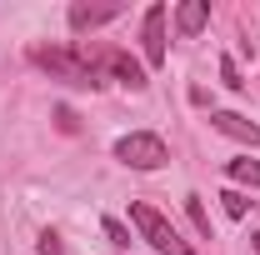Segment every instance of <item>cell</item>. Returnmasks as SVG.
<instances>
[{
  "label": "cell",
  "mask_w": 260,
  "mask_h": 255,
  "mask_svg": "<svg viewBox=\"0 0 260 255\" xmlns=\"http://www.w3.org/2000/svg\"><path fill=\"white\" fill-rule=\"evenodd\" d=\"M250 250H255V255H260V230H255V235H250Z\"/></svg>",
  "instance_id": "cell-15"
},
{
  "label": "cell",
  "mask_w": 260,
  "mask_h": 255,
  "mask_svg": "<svg viewBox=\"0 0 260 255\" xmlns=\"http://www.w3.org/2000/svg\"><path fill=\"white\" fill-rule=\"evenodd\" d=\"M115 15H120V5H85V0H80V5H70V30H100V25H105V20H115Z\"/></svg>",
  "instance_id": "cell-7"
},
{
  "label": "cell",
  "mask_w": 260,
  "mask_h": 255,
  "mask_svg": "<svg viewBox=\"0 0 260 255\" xmlns=\"http://www.w3.org/2000/svg\"><path fill=\"white\" fill-rule=\"evenodd\" d=\"M220 80H225L230 90H240V85H245V80H240V70H235V60H230V55H225V60H220Z\"/></svg>",
  "instance_id": "cell-12"
},
{
  "label": "cell",
  "mask_w": 260,
  "mask_h": 255,
  "mask_svg": "<svg viewBox=\"0 0 260 255\" xmlns=\"http://www.w3.org/2000/svg\"><path fill=\"white\" fill-rule=\"evenodd\" d=\"M30 60L40 65L50 80L75 85V90H95V85H105V75L95 70V60H90L80 45H30Z\"/></svg>",
  "instance_id": "cell-1"
},
{
  "label": "cell",
  "mask_w": 260,
  "mask_h": 255,
  "mask_svg": "<svg viewBox=\"0 0 260 255\" xmlns=\"http://www.w3.org/2000/svg\"><path fill=\"white\" fill-rule=\"evenodd\" d=\"M220 200H225V215H235V220H240V215L250 210V200H245L240 190H220Z\"/></svg>",
  "instance_id": "cell-11"
},
{
  "label": "cell",
  "mask_w": 260,
  "mask_h": 255,
  "mask_svg": "<svg viewBox=\"0 0 260 255\" xmlns=\"http://www.w3.org/2000/svg\"><path fill=\"white\" fill-rule=\"evenodd\" d=\"M105 235H110V245H130V230L120 220H105Z\"/></svg>",
  "instance_id": "cell-13"
},
{
  "label": "cell",
  "mask_w": 260,
  "mask_h": 255,
  "mask_svg": "<svg viewBox=\"0 0 260 255\" xmlns=\"http://www.w3.org/2000/svg\"><path fill=\"white\" fill-rule=\"evenodd\" d=\"M185 210H190V220L200 235H210V215H205V205H200V195H185Z\"/></svg>",
  "instance_id": "cell-10"
},
{
  "label": "cell",
  "mask_w": 260,
  "mask_h": 255,
  "mask_svg": "<svg viewBox=\"0 0 260 255\" xmlns=\"http://www.w3.org/2000/svg\"><path fill=\"white\" fill-rule=\"evenodd\" d=\"M225 170H230V180H240V185L260 190V160H250V155H245V160H230Z\"/></svg>",
  "instance_id": "cell-9"
},
{
  "label": "cell",
  "mask_w": 260,
  "mask_h": 255,
  "mask_svg": "<svg viewBox=\"0 0 260 255\" xmlns=\"http://www.w3.org/2000/svg\"><path fill=\"white\" fill-rule=\"evenodd\" d=\"M85 50V45H80ZM90 60H95V70L100 75H115L120 85H130V90H145L150 85V75H145V65L135 60L130 50H120V45H100V50H85Z\"/></svg>",
  "instance_id": "cell-4"
},
{
  "label": "cell",
  "mask_w": 260,
  "mask_h": 255,
  "mask_svg": "<svg viewBox=\"0 0 260 255\" xmlns=\"http://www.w3.org/2000/svg\"><path fill=\"white\" fill-rule=\"evenodd\" d=\"M210 125L220 130V135H230V140H240V145L260 150V125H255V120H245V115H235V110H215Z\"/></svg>",
  "instance_id": "cell-6"
},
{
  "label": "cell",
  "mask_w": 260,
  "mask_h": 255,
  "mask_svg": "<svg viewBox=\"0 0 260 255\" xmlns=\"http://www.w3.org/2000/svg\"><path fill=\"white\" fill-rule=\"evenodd\" d=\"M115 160L130 165V170H160L165 160H170V150H165L160 135H150V130H130V135L115 140Z\"/></svg>",
  "instance_id": "cell-3"
},
{
  "label": "cell",
  "mask_w": 260,
  "mask_h": 255,
  "mask_svg": "<svg viewBox=\"0 0 260 255\" xmlns=\"http://www.w3.org/2000/svg\"><path fill=\"white\" fill-rule=\"evenodd\" d=\"M40 255H65V250H60V235H55V230H45V235H40Z\"/></svg>",
  "instance_id": "cell-14"
},
{
  "label": "cell",
  "mask_w": 260,
  "mask_h": 255,
  "mask_svg": "<svg viewBox=\"0 0 260 255\" xmlns=\"http://www.w3.org/2000/svg\"><path fill=\"white\" fill-rule=\"evenodd\" d=\"M205 20H210V0H185V5L175 10L180 35H200V30H205Z\"/></svg>",
  "instance_id": "cell-8"
},
{
  "label": "cell",
  "mask_w": 260,
  "mask_h": 255,
  "mask_svg": "<svg viewBox=\"0 0 260 255\" xmlns=\"http://www.w3.org/2000/svg\"><path fill=\"white\" fill-rule=\"evenodd\" d=\"M130 220H135V230H140V240H150V250H155V255H195L190 245L175 235V225L165 220L155 205L135 200V205H130Z\"/></svg>",
  "instance_id": "cell-2"
},
{
  "label": "cell",
  "mask_w": 260,
  "mask_h": 255,
  "mask_svg": "<svg viewBox=\"0 0 260 255\" xmlns=\"http://www.w3.org/2000/svg\"><path fill=\"white\" fill-rule=\"evenodd\" d=\"M140 50H145V65H165V5H150V10H145Z\"/></svg>",
  "instance_id": "cell-5"
}]
</instances>
